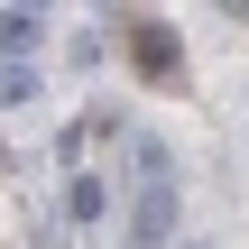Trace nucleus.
<instances>
[{
    "label": "nucleus",
    "mask_w": 249,
    "mask_h": 249,
    "mask_svg": "<svg viewBox=\"0 0 249 249\" xmlns=\"http://www.w3.org/2000/svg\"><path fill=\"white\" fill-rule=\"evenodd\" d=\"M176 213H185L176 185H139V203H129V240H139V249H166V240H176Z\"/></svg>",
    "instance_id": "f257e3e1"
},
{
    "label": "nucleus",
    "mask_w": 249,
    "mask_h": 249,
    "mask_svg": "<svg viewBox=\"0 0 249 249\" xmlns=\"http://www.w3.org/2000/svg\"><path fill=\"white\" fill-rule=\"evenodd\" d=\"M129 55L157 74V83H176V65H185V37L166 28V18H139V37H129Z\"/></svg>",
    "instance_id": "f03ea898"
},
{
    "label": "nucleus",
    "mask_w": 249,
    "mask_h": 249,
    "mask_svg": "<svg viewBox=\"0 0 249 249\" xmlns=\"http://www.w3.org/2000/svg\"><path fill=\"white\" fill-rule=\"evenodd\" d=\"M37 46V9H0V65H28Z\"/></svg>",
    "instance_id": "7ed1b4c3"
},
{
    "label": "nucleus",
    "mask_w": 249,
    "mask_h": 249,
    "mask_svg": "<svg viewBox=\"0 0 249 249\" xmlns=\"http://www.w3.org/2000/svg\"><path fill=\"white\" fill-rule=\"evenodd\" d=\"M65 213H74V222H102V213H111L102 176H65Z\"/></svg>",
    "instance_id": "20e7f679"
},
{
    "label": "nucleus",
    "mask_w": 249,
    "mask_h": 249,
    "mask_svg": "<svg viewBox=\"0 0 249 249\" xmlns=\"http://www.w3.org/2000/svg\"><path fill=\"white\" fill-rule=\"evenodd\" d=\"M129 166H139V185H176V157H166V139H139V148H129Z\"/></svg>",
    "instance_id": "39448f33"
},
{
    "label": "nucleus",
    "mask_w": 249,
    "mask_h": 249,
    "mask_svg": "<svg viewBox=\"0 0 249 249\" xmlns=\"http://www.w3.org/2000/svg\"><path fill=\"white\" fill-rule=\"evenodd\" d=\"M0 102H37V65H0Z\"/></svg>",
    "instance_id": "423d86ee"
},
{
    "label": "nucleus",
    "mask_w": 249,
    "mask_h": 249,
    "mask_svg": "<svg viewBox=\"0 0 249 249\" xmlns=\"http://www.w3.org/2000/svg\"><path fill=\"white\" fill-rule=\"evenodd\" d=\"M194 249H203V240H194Z\"/></svg>",
    "instance_id": "0eeeda50"
}]
</instances>
